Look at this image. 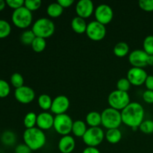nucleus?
Masks as SVG:
<instances>
[{
	"label": "nucleus",
	"mask_w": 153,
	"mask_h": 153,
	"mask_svg": "<svg viewBox=\"0 0 153 153\" xmlns=\"http://www.w3.org/2000/svg\"><path fill=\"white\" fill-rule=\"evenodd\" d=\"M76 12L78 16L85 19L94 12V4L91 0H80L76 5Z\"/></svg>",
	"instance_id": "15"
},
{
	"label": "nucleus",
	"mask_w": 153,
	"mask_h": 153,
	"mask_svg": "<svg viewBox=\"0 0 153 153\" xmlns=\"http://www.w3.org/2000/svg\"><path fill=\"white\" fill-rule=\"evenodd\" d=\"M82 153H101L100 151L97 147H92V146H87L83 150Z\"/></svg>",
	"instance_id": "42"
},
{
	"label": "nucleus",
	"mask_w": 153,
	"mask_h": 153,
	"mask_svg": "<svg viewBox=\"0 0 153 153\" xmlns=\"http://www.w3.org/2000/svg\"><path fill=\"white\" fill-rule=\"evenodd\" d=\"M87 24L85 19L80 17V16H75L71 21V28L73 31L77 34H83L86 32Z\"/></svg>",
	"instance_id": "18"
},
{
	"label": "nucleus",
	"mask_w": 153,
	"mask_h": 153,
	"mask_svg": "<svg viewBox=\"0 0 153 153\" xmlns=\"http://www.w3.org/2000/svg\"><path fill=\"white\" fill-rule=\"evenodd\" d=\"M73 125V119L67 114L55 115L53 128L58 134L62 136L69 135L72 131Z\"/></svg>",
	"instance_id": "7"
},
{
	"label": "nucleus",
	"mask_w": 153,
	"mask_h": 153,
	"mask_svg": "<svg viewBox=\"0 0 153 153\" xmlns=\"http://www.w3.org/2000/svg\"><path fill=\"white\" fill-rule=\"evenodd\" d=\"M24 143L32 151L40 149L46 143V136L43 130L37 127L26 128L23 132Z\"/></svg>",
	"instance_id": "2"
},
{
	"label": "nucleus",
	"mask_w": 153,
	"mask_h": 153,
	"mask_svg": "<svg viewBox=\"0 0 153 153\" xmlns=\"http://www.w3.org/2000/svg\"><path fill=\"white\" fill-rule=\"evenodd\" d=\"M35 37L36 36L32 31V30H26V31H23L21 34L20 40L23 44L31 45Z\"/></svg>",
	"instance_id": "29"
},
{
	"label": "nucleus",
	"mask_w": 153,
	"mask_h": 153,
	"mask_svg": "<svg viewBox=\"0 0 153 153\" xmlns=\"http://www.w3.org/2000/svg\"><path fill=\"white\" fill-rule=\"evenodd\" d=\"M87 130H88V128H87L86 123L84 121L81 120H78L73 122L72 132L73 133L75 136L82 137L84 134H85Z\"/></svg>",
	"instance_id": "21"
},
{
	"label": "nucleus",
	"mask_w": 153,
	"mask_h": 153,
	"mask_svg": "<svg viewBox=\"0 0 153 153\" xmlns=\"http://www.w3.org/2000/svg\"><path fill=\"white\" fill-rule=\"evenodd\" d=\"M145 111L141 104L137 102H131L123 110L121 111L122 122L127 126L139 128L144 120Z\"/></svg>",
	"instance_id": "1"
},
{
	"label": "nucleus",
	"mask_w": 153,
	"mask_h": 153,
	"mask_svg": "<svg viewBox=\"0 0 153 153\" xmlns=\"http://www.w3.org/2000/svg\"><path fill=\"white\" fill-rule=\"evenodd\" d=\"M143 101L148 104H153V91L146 90L143 92Z\"/></svg>",
	"instance_id": "38"
},
{
	"label": "nucleus",
	"mask_w": 153,
	"mask_h": 153,
	"mask_svg": "<svg viewBox=\"0 0 153 153\" xmlns=\"http://www.w3.org/2000/svg\"><path fill=\"white\" fill-rule=\"evenodd\" d=\"M12 22L19 28H27L31 25L33 20L32 12L25 6L13 10L11 16Z\"/></svg>",
	"instance_id": "5"
},
{
	"label": "nucleus",
	"mask_w": 153,
	"mask_h": 153,
	"mask_svg": "<svg viewBox=\"0 0 153 153\" xmlns=\"http://www.w3.org/2000/svg\"><path fill=\"white\" fill-rule=\"evenodd\" d=\"M96 20L103 25L110 23L114 17V11L110 5L107 4H99L95 9Z\"/></svg>",
	"instance_id": "10"
},
{
	"label": "nucleus",
	"mask_w": 153,
	"mask_h": 153,
	"mask_svg": "<svg viewBox=\"0 0 153 153\" xmlns=\"http://www.w3.org/2000/svg\"><path fill=\"white\" fill-rule=\"evenodd\" d=\"M63 11H64V8L58 4V1L49 4L48 5L47 9H46L47 14L52 18H56L60 16L63 13Z\"/></svg>",
	"instance_id": "23"
},
{
	"label": "nucleus",
	"mask_w": 153,
	"mask_h": 153,
	"mask_svg": "<svg viewBox=\"0 0 153 153\" xmlns=\"http://www.w3.org/2000/svg\"><path fill=\"white\" fill-rule=\"evenodd\" d=\"M102 125L107 129L119 128L122 123L121 112L112 108H107L101 113Z\"/></svg>",
	"instance_id": "4"
},
{
	"label": "nucleus",
	"mask_w": 153,
	"mask_h": 153,
	"mask_svg": "<svg viewBox=\"0 0 153 153\" xmlns=\"http://www.w3.org/2000/svg\"><path fill=\"white\" fill-rule=\"evenodd\" d=\"M143 51L149 55H153V35L146 36L143 42Z\"/></svg>",
	"instance_id": "32"
},
{
	"label": "nucleus",
	"mask_w": 153,
	"mask_h": 153,
	"mask_svg": "<svg viewBox=\"0 0 153 153\" xmlns=\"http://www.w3.org/2000/svg\"><path fill=\"white\" fill-rule=\"evenodd\" d=\"M86 34L88 38L94 41H100L105 38L107 33L105 25L97 20L90 22L88 24L86 30Z\"/></svg>",
	"instance_id": "9"
},
{
	"label": "nucleus",
	"mask_w": 153,
	"mask_h": 153,
	"mask_svg": "<svg viewBox=\"0 0 153 153\" xmlns=\"http://www.w3.org/2000/svg\"><path fill=\"white\" fill-rule=\"evenodd\" d=\"M149 55L143 49H135L128 55V61L133 67L143 68L147 65Z\"/></svg>",
	"instance_id": "12"
},
{
	"label": "nucleus",
	"mask_w": 153,
	"mask_h": 153,
	"mask_svg": "<svg viewBox=\"0 0 153 153\" xmlns=\"http://www.w3.org/2000/svg\"><path fill=\"white\" fill-rule=\"evenodd\" d=\"M113 52L117 57L123 58V57L126 56L129 52V46L126 42H119L114 46Z\"/></svg>",
	"instance_id": "22"
},
{
	"label": "nucleus",
	"mask_w": 153,
	"mask_h": 153,
	"mask_svg": "<svg viewBox=\"0 0 153 153\" xmlns=\"http://www.w3.org/2000/svg\"><path fill=\"white\" fill-rule=\"evenodd\" d=\"M140 131L146 134H150L153 133V120H145L142 122L139 126Z\"/></svg>",
	"instance_id": "31"
},
{
	"label": "nucleus",
	"mask_w": 153,
	"mask_h": 153,
	"mask_svg": "<svg viewBox=\"0 0 153 153\" xmlns=\"http://www.w3.org/2000/svg\"><path fill=\"white\" fill-rule=\"evenodd\" d=\"M144 84L147 90L153 91V76H152V75L148 76Z\"/></svg>",
	"instance_id": "41"
},
{
	"label": "nucleus",
	"mask_w": 153,
	"mask_h": 153,
	"mask_svg": "<svg viewBox=\"0 0 153 153\" xmlns=\"http://www.w3.org/2000/svg\"><path fill=\"white\" fill-rule=\"evenodd\" d=\"M5 1L6 4L13 10H16L23 7L25 4V1L23 0H6Z\"/></svg>",
	"instance_id": "37"
},
{
	"label": "nucleus",
	"mask_w": 153,
	"mask_h": 153,
	"mask_svg": "<svg viewBox=\"0 0 153 153\" xmlns=\"http://www.w3.org/2000/svg\"><path fill=\"white\" fill-rule=\"evenodd\" d=\"M11 32V26L7 21L0 19V39L6 38Z\"/></svg>",
	"instance_id": "28"
},
{
	"label": "nucleus",
	"mask_w": 153,
	"mask_h": 153,
	"mask_svg": "<svg viewBox=\"0 0 153 153\" xmlns=\"http://www.w3.org/2000/svg\"><path fill=\"white\" fill-rule=\"evenodd\" d=\"M55 117L49 112H42L37 115V128L41 130H49L53 127Z\"/></svg>",
	"instance_id": "16"
},
{
	"label": "nucleus",
	"mask_w": 153,
	"mask_h": 153,
	"mask_svg": "<svg viewBox=\"0 0 153 153\" xmlns=\"http://www.w3.org/2000/svg\"><path fill=\"white\" fill-rule=\"evenodd\" d=\"M31 46L35 52H42L46 47V39L36 37Z\"/></svg>",
	"instance_id": "27"
},
{
	"label": "nucleus",
	"mask_w": 153,
	"mask_h": 153,
	"mask_svg": "<svg viewBox=\"0 0 153 153\" xmlns=\"http://www.w3.org/2000/svg\"><path fill=\"white\" fill-rule=\"evenodd\" d=\"M31 30L36 37L44 39L49 38L55 32V23L49 18L41 17L34 22Z\"/></svg>",
	"instance_id": "3"
},
{
	"label": "nucleus",
	"mask_w": 153,
	"mask_h": 153,
	"mask_svg": "<svg viewBox=\"0 0 153 153\" xmlns=\"http://www.w3.org/2000/svg\"><path fill=\"white\" fill-rule=\"evenodd\" d=\"M10 83L16 89L24 86L23 76L19 73H13L10 76Z\"/></svg>",
	"instance_id": "30"
},
{
	"label": "nucleus",
	"mask_w": 153,
	"mask_h": 153,
	"mask_svg": "<svg viewBox=\"0 0 153 153\" xmlns=\"http://www.w3.org/2000/svg\"><path fill=\"white\" fill-rule=\"evenodd\" d=\"M58 3L63 7V8H67L72 6L74 3V0H58Z\"/></svg>",
	"instance_id": "40"
},
{
	"label": "nucleus",
	"mask_w": 153,
	"mask_h": 153,
	"mask_svg": "<svg viewBox=\"0 0 153 153\" xmlns=\"http://www.w3.org/2000/svg\"><path fill=\"white\" fill-rule=\"evenodd\" d=\"M105 137L108 143H112V144H116V143H119L122 139V133L119 128L108 129Z\"/></svg>",
	"instance_id": "19"
},
{
	"label": "nucleus",
	"mask_w": 153,
	"mask_h": 153,
	"mask_svg": "<svg viewBox=\"0 0 153 153\" xmlns=\"http://www.w3.org/2000/svg\"><path fill=\"white\" fill-rule=\"evenodd\" d=\"M52 101L51 97L48 94H43L39 96L38 99H37V103H38L39 107L43 111H48L51 110L52 105Z\"/></svg>",
	"instance_id": "24"
},
{
	"label": "nucleus",
	"mask_w": 153,
	"mask_h": 153,
	"mask_svg": "<svg viewBox=\"0 0 153 153\" xmlns=\"http://www.w3.org/2000/svg\"><path fill=\"white\" fill-rule=\"evenodd\" d=\"M147 65L153 67V55H149V57H148Z\"/></svg>",
	"instance_id": "44"
},
{
	"label": "nucleus",
	"mask_w": 153,
	"mask_h": 153,
	"mask_svg": "<svg viewBox=\"0 0 153 153\" xmlns=\"http://www.w3.org/2000/svg\"><path fill=\"white\" fill-rule=\"evenodd\" d=\"M86 123L90 127H100L102 124L101 114L97 111H91L87 114Z\"/></svg>",
	"instance_id": "20"
},
{
	"label": "nucleus",
	"mask_w": 153,
	"mask_h": 153,
	"mask_svg": "<svg viewBox=\"0 0 153 153\" xmlns=\"http://www.w3.org/2000/svg\"><path fill=\"white\" fill-rule=\"evenodd\" d=\"M70 100L64 95L57 96L52 101L51 111L55 115L66 114L70 107Z\"/></svg>",
	"instance_id": "14"
},
{
	"label": "nucleus",
	"mask_w": 153,
	"mask_h": 153,
	"mask_svg": "<svg viewBox=\"0 0 153 153\" xmlns=\"http://www.w3.org/2000/svg\"><path fill=\"white\" fill-rule=\"evenodd\" d=\"M37 115L34 112H28L23 119V124L26 128H31L37 125Z\"/></svg>",
	"instance_id": "25"
},
{
	"label": "nucleus",
	"mask_w": 153,
	"mask_h": 153,
	"mask_svg": "<svg viewBox=\"0 0 153 153\" xmlns=\"http://www.w3.org/2000/svg\"><path fill=\"white\" fill-rule=\"evenodd\" d=\"M58 146L61 153H71L76 147V141L72 136H62L58 141Z\"/></svg>",
	"instance_id": "17"
},
{
	"label": "nucleus",
	"mask_w": 153,
	"mask_h": 153,
	"mask_svg": "<svg viewBox=\"0 0 153 153\" xmlns=\"http://www.w3.org/2000/svg\"><path fill=\"white\" fill-rule=\"evenodd\" d=\"M139 7L146 12L153 11V0H140Z\"/></svg>",
	"instance_id": "36"
},
{
	"label": "nucleus",
	"mask_w": 153,
	"mask_h": 153,
	"mask_svg": "<svg viewBox=\"0 0 153 153\" xmlns=\"http://www.w3.org/2000/svg\"><path fill=\"white\" fill-rule=\"evenodd\" d=\"M6 5H7V4H6L5 1H4V0H0V11L4 10Z\"/></svg>",
	"instance_id": "43"
},
{
	"label": "nucleus",
	"mask_w": 153,
	"mask_h": 153,
	"mask_svg": "<svg viewBox=\"0 0 153 153\" xmlns=\"http://www.w3.org/2000/svg\"><path fill=\"white\" fill-rule=\"evenodd\" d=\"M41 4L42 1L40 0H25L24 6L32 12L40 8Z\"/></svg>",
	"instance_id": "35"
},
{
	"label": "nucleus",
	"mask_w": 153,
	"mask_h": 153,
	"mask_svg": "<svg viewBox=\"0 0 153 153\" xmlns=\"http://www.w3.org/2000/svg\"><path fill=\"white\" fill-rule=\"evenodd\" d=\"M149 75L143 70V68L139 67H131L127 73V79L131 85L134 86H141L145 83L146 79Z\"/></svg>",
	"instance_id": "11"
},
{
	"label": "nucleus",
	"mask_w": 153,
	"mask_h": 153,
	"mask_svg": "<svg viewBox=\"0 0 153 153\" xmlns=\"http://www.w3.org/2000/svg\"><path fill=\"white\" fill-rule=\"evenodd\" d=\"M10 85L6 81L0 79V98H5L10 94Z\"/></svg>",
	"instance_id": "34"
},
{
	"label": "nucleus",
	"mask_w": 153,
	"mask_h": 153,
	"mask_svg": "<svg viewBox=\"0 0 153 153\" xmlns=\"http://www.w3.org/2000/svg\"><path fill=\"white\" fill-rule=\"evenodd\" d=\"M1 140L6 146H13L16 142V135L11 131H5L1 136Z\"/></svg>",
	"instance_id": "26"
},
{
	"label": "nucleus",
	"mask_w": 153,
	"mask_h": 153,
	"mask_svg": "<svg viewBox=\"0 0 153 153\" xmlns=\"http://www.w3.org/2000/svg\"><path fill=\"white\" fill-rule=\"evenodd\" d=\"M108 102L111 108L120 111L131 102V100L128 92L115 90L109 94Z\"/></svg>",
	"instance_id": "6"
},
{
	"label": "nucleus",
	"mask_w": 153,
	"mask_h": 153,
	"mask_svg": "<svg viewBox=\"0 0 153 153\" xmlns=\"http://www.w3.org/2000/svg\"><path fill=\"white\" fill-rule=\"evenodd\" d=\"M15 153H31V149L25 143L17 145L15 148Z\"/></svg>",
	"instance_id": "39"
},
{
	"label": "nucleus",
	"mask_w": 153,
	"mask_h": 153,
	"mask_svg": "<svg viewBox=\"0 0 153 153\" xmlns=\"http://www.w3.org/2000/svg\"><path fill=\"white\" fill-rule=\"evenodd\" d=\"M14 97L22 104H29L35 98V92L31 88L24 85L15 89Z\"/></svg>",
	"instance_id": "13"
},
{
	"label": "nucleus",
	"mask_w": 153,
	"mask_h": 153,
	"mask_svg": "<svg viewBox=\"0 0 153 153\" xmlns=\"http://www.w3.org/2000/svg\"><path fill=\"white\" fill-rule=\"evenodd\" d=\"M105 133L100 127H90L82 137L83 141L88 146L97 147L105 138Z\"/></svg>",
	"instance_id": "8"
},
{
	"label": "nucleus",
	"mask_w": 153,
	"mask_h": 153,
	"mask_svg": "<svg viewBox=\"0 0 153 153\" xmlns=\"http://www.w3.org/2000/svg\"><path fill=\"white\" fill-rule=\"evenodd\" d=\"M131 83L127 78H121L117 82V90L123 92H128L131 88Z\"/></svg>",
	"instance_id": "33"
}]
</instances>
